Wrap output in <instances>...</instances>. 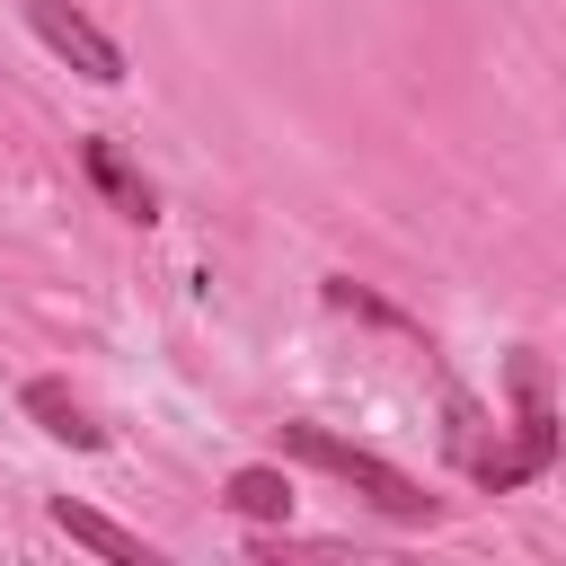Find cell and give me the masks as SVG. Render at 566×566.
<instances>
[{"label": "cell", "instance_id": "6da1fadb", "mask_svg": "<svg viewBox=\"0 0 566 566\" xmlns=\"http://www.w3.org/2000/svg\"><path fill=\"white\" fill-rule=\"evenodd\" d=\"M283 451L292 460H310V469H327V478H345L371 513H389V522H433V495L407 478V469H389L380 451H363V442H345V433H327V424H283Z\"/></svg>", "mask_w": 566, "mask_h": 566}, {"label": "cell", "instance_id": "7a4b0ae2", "mask_svg": "<svg viewBox=\"0 0 566 566\" xmlns=\"http://www.w3.org/2000/svg\"><path fill=\"white\" fill-rule=\"evenodd\" d=\"M504 380H513V451H504L495 478H486L495 495L522 486V478H539V469L557 460V407H548V371H539V354H513Z\"/></svg>", "mask_w": 566, "mask_h": 566}, {"label": "cell", "instance_id": "3957f363", "mask_svg": "<svg viewBox=\"0 0 566 566\" xmlns=\"http://www.w3.org/2000/svg\"><path fill=\"white\" fill-rule=\"evenodd\" d=\"M18 9H27V27H35V35H44V44H53V53L80 71V80H97V88H115V80H124L115 35H106V27H88L71 0H18Z\"/></svg>", "mask_w": 566, "mask_h": 566}, {"label": "cell", "instance_id": "277c9868", "mask_svg": "<svg viewBox=\"0 0 566 566\" xmlns=\"http://www.w3.org/2000/svg\"><path fill=\"white\" fill-rule=\"evenodd\" d=\"M53 531L80 539V548H97V557H115V566H159V548H150L142 531H124V522H106V513H88V504H71V495H53Z\"/></svg>", "mask_w": 566, "mask_h": 566}, {"label": "cell", "instance_id": "5b68a950", "mask_svg": "<svg viewBox=\"0 0 566 566\" xmlns=\"http://www.w3.org/2000/svg\"><path fill=\"white\" fill-rule=\"evenodd\" d=\"M27 416H35L53 442H71V451H106V424H97L88 398H71L62 380H27Z\"/></svg>", "mask_w": 566, "mask_h": 566}, {"label": "cell", "instance_id": "8992f818", "mask_svg": "<svg viewBox=\"0 0 566 566\" xmlns=\"http://www.w3.org/2000/svg\"><path fill=\"white\" fill-rule=\"evenodd\" d=\"M221 504L248 513V522H283V513H292V478H283V469H230Z\"/></svg>", "mask_w": 566, "mask_h": 566}, {"label": "cell", "instance_id": "52a82bcc", "mask_svg": "<svg viewBox=\"0 0 566 566\" xmlns=\"http://www.w3.org/2000/svg\"><path fill=\"white\" fill-rule=\"evenodd\" d=\"M88 177H97V186H106V195H115L133 221H150V212H159V203H150V186L124 168V150H115V142H88Z\"/></svg>", "mask_w": 566, "mask_h": 566}]
</instances>
